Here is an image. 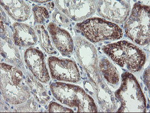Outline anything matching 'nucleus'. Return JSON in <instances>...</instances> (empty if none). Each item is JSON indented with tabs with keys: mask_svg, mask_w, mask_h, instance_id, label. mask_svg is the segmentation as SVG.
I'll use <instances>...</instances> for the list:
<instances>
[{
	"mask_svg": "<svg viewBox=\"0 0 150 113\" xmlns=\"http://www.w3.org/2000/svg\"><path fill=\"white\" fill-rule=\"evenodd\" d=\"M149 9V6L141 1L135 3L130 16L124 23L127 36L139 46H146L150 41Z\"/></svg>",
	"mask_w": 150,
	"mask_h": 113,
	"instance_id": "6",
	"label": "nucleus"
},
{
	"mask_svg": "<svg viewBox=\"0 0 150 113\" xmlns=\"http://www.w3.org/2000/svg\"><path fill=\"white\" fill-rule=\"evenodd\" d=\"M98 68L105 80L110 85H117L120 81V74L115 66L106 58L98 60Z\"/></svg>",
	"mask_w": 150,
	"mask_h": 113,
	"instance_id": "16",
	"label": "nucleus"
},
{
	"mask_svg": "<svg viewBox=\"0 0 150 113\" xmlns=\"http://www.w3.org/2000/svg\"><path fill=\"white\" fill-rule=\"evenodd\" d=\"M97 10L102 18L116 23H122L131 10L129 1H97Z\"/></svg>",
	"mask_w": 150,
	"mask_h": 113,
	"instance_id": "10",
	"label": "nucleus"
},
{
	"mask_svg": "<svg viewBox=\"0 0 150 113\" xmlns=\"http://www.w3.org/2000/svg\"><path fill=\"white\" fill-rule=\"evenodd\" d=\"M115 97L121 103L118 112H144L146 109V102L139 83L134 75L129 72L121 75V83L115 92Z\"/></svg>",
	"mask_w": 150,
	"mask_h": 113,
	"instance_id": "5",
	"label": "nucleus"
},
{
	"mask_svg": "<svg viewBox=\"0 0 150 113\" xmlns=\"http://www.w3.org/2000/svg\"><path fill=\"white\" fill-rule=\"evenodd\" d=\"M1 55L4 60L21 69H25L23 60L18 48L11 38L10 31L1 21Z\"/></svg>",
	"mask_w": 150,
	"mask_h": 113,
	"instance_id": "12",
	"label": "nucleus"
},
{
	"mask_svg": "<svg viewBox=\"0 0 150 113\" xmlns=\"http://www.w3.org/2000/svg\"><path fill=\"white\" fill-rule=\"evenodd\" d=\"M12 38L15 44L21 47H28L35 45L38 41V36L35 30L29 25L21 22L13 25Z\"/></svg>",
	"mask_w": 150,
	"mask_h": 113,
	"instance_id": "14",
	"label": "nucleus"
},
{
	"mask_svg": "<svg viewBox=\"0 0 150 113\" xmlns=\"http://www.w3.org/2000/svg\"><path fill=\"white\" fill-rule=\"evenodd\" d=\"M75 28L90 42L117 40L122 37V29L115 23L99 18H92L76 25Z\"/></svg>",
	"mask_w": 150,
	"mask_h": 113,
	"instance_id": "7",
	"label": "nucleus"
},
{
	"mask_svg": "<svg viewBox=\"0 0 150 113\" xmlns=\"http://www.w3.org/2000/svg\"><path fill=\"white\" fill-rule=\"evenodd\" d=\"M144 82L149 89V67L145 69L144 73Z\"/></svg>",
	"mask_w": 150,
	"mask_h": 113,
	"instance_id": "23",
	"label": "nucleus"
},
{
	"mask_svg": "<svg viewBox=\"0 0 150 113\" xmlns=\"http://www.w3.org/2000/svg\"><path fill=\"white\" fill-rule=\"evenodd\" d=\"M74 45L78 60L93 84L100 107L105 111H114L117 108L115 96L103 80L96 47L79 35L75 37Z\"/></svg>",
	"mask_w": 150,
	"mask_h": 113,
	"instance_id": "1",
	"label": "nucleus"
},
{
	"mask_svg": "<svg viewBox=\"0 0 150 113\" xmlns=\"http://www.w3.org/2000/svg\"><path fill=\"white\" fill-rule=\"evenodd\" d=\"M27 81L31 93L33 94L36 101L41 105L46 104L50 99V96L44 86L30 74L27 75Z\"/></svg>",
	"mask_w": 150,
	"mask_h": 113,
	"instance_id": "17",
	"label": "nucleus"
},
{
	"mask_svg": "<svg viewBox=\"0 0 150 113\" xmlns=\"http://www.w3.org/2000/svg\"><path fill=\"white\" fill-rule=\"evenodd\" d=\"M52 19L55 23H57L63 27H69L71 24L70 19L64 14L62 13L58 9H55L52 13Z\"/></svg>",
	"mask_w": 150,
	"mask_h": 113,
	"instance_id": "21",
	"label": "nucleus"
},
{
	"mask_svg": "<svg viewBox=\"0 0 150 113\" xmlns=\"http://www.w3.org/2000/svg\"><path fill=\"white\" fill-rule=\"evenodd\" d=\"M47 62L54 80L74 83L81 80L79 68L74 60L51 56L48 58Z\"/></svg>",
	"mask_w": 150,
	"mask_h": 113,
	"instance_id": "8",
	"label": "nucleus"
},
{
	"mask_svg": "<svg viewBox=\"0 0 150 113\" xmlns=\"http://www.w3.org/2000/svg\"><path fill=\"white\" fill-rule=\"evenodd\" d=\"M25 62L33 76L43 83L50 80V76L45 62L44 54L33 47L27 48L24 53Z\"/></svg>",
	"mask_w": 150,
	"mask_h": 113,
	"instance_id": "11",
	"label": "nucleus"
},
{
	"mask_svg": "<svg viewBox=\"0 0 150 113\" xmlns=\"http://www.w3.org/2000/svg\"><path fill=\"white\" fill-rule=\"evenodd\" d=\"M34 2L35 3H49V1H34Z\"/></svg>",
	"mask_w": 150,
	"mask_h": 113,
	"instance_id": "25",
	"label": "nucleus"
},
{
	"mask_svg": "<svg viewBox=\"0 0 150 113\" xmlns=\"http://www.w3.org/2000/svg\"><path fill=\"white\" fill-rule=\"evenodd\" d=\"M48 111L51 112H73V110L68 108L67 107H64L61 105H59V104L52 102L49 104V107H48Z\"/></svg>",
	"mask_w": 150,
	"mask_h": 113,
	"instance_id": "22",
	"label": "nucleus"
},
{
	"mask_svg": "<svg viewBox=\"0 0 150 113\" xmlns=\"http://www.w3.org/2000/svg\"><path fill=\"white\" fill-rule=\"evenodd\" d=\"M1 91L5 101L12 105L25 102L31 96L29 86L21 69L4 62L1 64Z\"/></svg>",
	"mask_w": 150,
	"mask_h": 113,
	"instance_id": "2",
	"label": "nucleus"
},
{
	"mask_svg": "<svg viewBox=\"0 0 150 113\" xmlns=\"http://www.w3.org/2000/svg\"><path fill=\"white\" fill-rule=\"evenodd\" d=\"M54 6H55V3L54 1H50L48 3V4H47V8L50 10H52L54 8Z\"/></svg>",
	"mask_w": 150,
	"mask_h": 113,
	"instance_id": "24",
	"label": "nucleus"
},
{
	"mask_svg": "<svg viewBox=\"0 0 150 113\" xmlns=\"http://www.w3.org/2000/svg\"><path fill=\"white\" fill-rule=\"evenodd\" d=\"M54 98L61 104L76 109L79 112H97L93 98L80 86L62 82L52 83L50 86Z\"/></svg>",
	"mask_w": 150,
	"mask_h": 113,
	"instance_id": "4",
	"label": "nucleus"
},
{
	"mask_svg": "<svg viewBox=\"0 0 150 113\" xmlns=\"http://www.w3.org/2000/svg\"><path fill=\"white\" fill-rule=\"evenodd\" d=\"M47 30L55 48L62 56H69L74 48V43L70 34L66 30L61 28L54 22H50Z\"/></svg>",
	"mask_w": 150,
	"mask_h": 113,
	"instance_id": "13",
	"label": "nucleus"
},
{
	"mask_svg": "<svg viewBox=\"0 0 150 113\" xmlns=\"http://www.w3.org/2000/svg\"><path fill=\"white\" fill-rule=\"evenodd\" d=\"M33 13L35 23L42 25L46 22L49 19V13L48 10L43 6L35 5L33 7Z\"/></svg>",
	"mask_w": 150,
	"mask_h": 113,
	"instance_id": "19",
	"label": "nucleus"
},
{
	"mask_svg": "<svg viewBox=\"0 0 150 113\" xmlns=\"http://www.w3.org/2000/svg\"><path fill=\"white\" fill-rule=\"evenodd\" d=\"M57 9L71 20L80 22L93 16L97 1H55Z\"/></svg>",
	"mask_w": 150,
	"mask_h": 113,
	"instance_id": "9",
	"label": "nucleus"
},
{
	"mask_svg": "<svg viewBox=\"0 0 150 113\" xmlns=\"http://www.w3.org/2000/svg\"><path fill=\"white\" fill-rule=\"evenodd\" d=\"M102 50L116 64L132 72L140 71L145 64V53L139 47L127 41L109 44L103 46Z\"/></svg>",
	"mask_w": 150,
	"mask_h": 113,
	"instance_id": "3",
	"label": "nucleus"
},
{
	"mask_svg": "<svg viewBox=\"0 0 150 113\" xmlns=\"http://www.w3.org/2000/svg\"><path fill=\"white\" fill-rule=\"evenodd\" d=\"M38 109L37 102L31 98L29 99L25 102L16 105L13 111L15 112H35Z\"/></svg>",
	"mask_w": 150,
	"mask_h": 113,
	"instance_id": "20",
	"label": "nucleus"
},
{
	"mask_svg": "<svg viewBox=\"0 0 150 113\" xmlns=\"http://www.w3.org/2000/svg\"><path fill=\"white\" fill-rule=\"evenodd\" d=\"M1 6L7 13L18 22L27 20L31 15L30 6L24 1H1Z\"/></svg>",
	"mask_w": 150,
	"mask_h": 113,
	"instance_id": "15",
	"label": "nucleus"
},
{
	"mask_svg": "<svg viewBox=\"0 0 150 113\" xmlns=\"http://www.w3.org/2000/svg\"><path fill=\"white\" fill-rule=\"evenodd\" d=\"M34 30L38 36L40 44L45 51L50 55L57 54V51L52 45L47 31L42 25H37L34 27Z\"/></svg>",
	"mask_w": 150,
	"mask_h": 113,
	"instance_id": "18",
	"label": "nucleus"
}]
</instances>
